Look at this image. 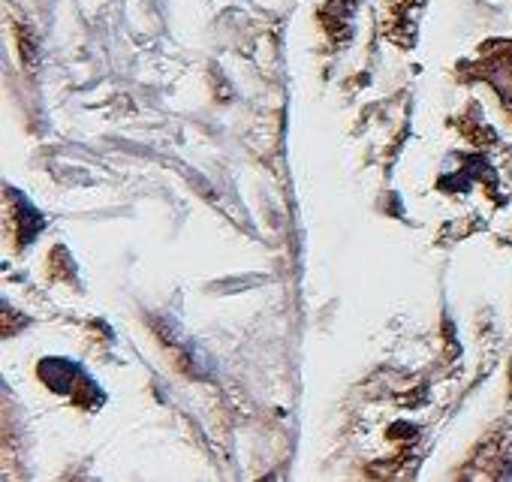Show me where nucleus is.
Masks as SVG:
<instances>
[{"mask_svg": "<svg viewBox=\"0 0 512 482\" xmlns=\"http://www.w3.org/2000/svg\"><path fill=\"white\" fill-rule=\"evenodd\" d=\"M40 377L52 386V389H58V392H82L79 386H94L73 362H64V359H46L43 365H40Z\"/></svg>", "mask_w": 512, "mask_h": 482, "instance_id": "f257e3e1", "label": "nucleus"}, {"mask_svg": "<svg viewBox=\"0 0 512 482\" xmlns=\"http://www.w3.org/2000/svg\"><path fill=\"white\" fill-rule=\"evenodd\" d=\"M485 79L500 91L503 103L512 106V46H506V52H500L488 61Z\"/></svg>", "mask_w": 512, "mask_h": 482, "instance_id": "f03ea898", "label": "nucleus"}]
</instances>
